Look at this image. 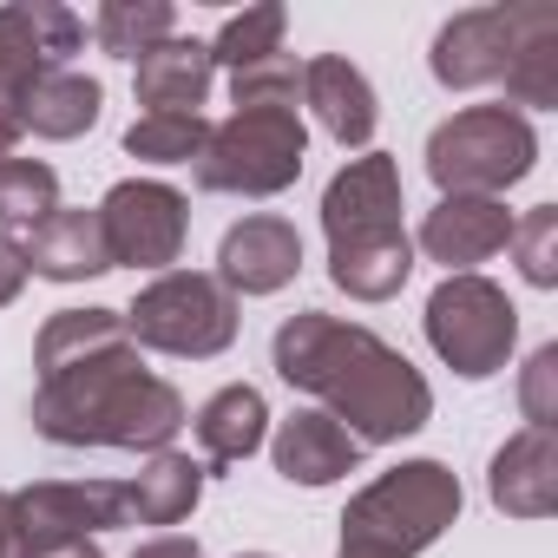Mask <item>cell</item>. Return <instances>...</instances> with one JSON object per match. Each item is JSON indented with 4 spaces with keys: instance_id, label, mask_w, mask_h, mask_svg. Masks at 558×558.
Returning <instances> with one entry per match:
<instances>
[{
    "instance_id": "6",
    "label": "cell",
    "mask_w": 558,
    "mask_h": 558,
    "mask_svg": "<svg viewBox=\"0 0 558 558\" xmlns=\"http://www.w3.org/2000/svg\"><path fill=\"white\" fill-rule=\"evenodd\" d=\"M303 158H310V132L296 106H236L223 125H210L197 151V184L236 197H276L303 178Z\"/></svg>"
},
{
    "instance_id": "35",
    "label": "cell",
    "mask_w": 558,
    "mask_h": 558,
    "mask_svg": "<svg viewBox=\"0 0 558 558\" xmlns=\"http://www.w3.org/2000/svg\"><path fill=\"white\" fill-rule=\"evenodd\" d=\"M243 558H269V551H243Z\"/></svg>"
},
{
    "instance_id": "8",
    "label": "cell",
    "mask_w": 558,
    "mask_h": 558,
    "mask_svg": "<svg viewBox=\"0 0 558 558\" xmlns=\"http://www.w3.org/2000/svg\"><path fill=\"white\" fill-rule=\"evenodd\" d=\"M125 336L158 355H223L236 342V296L204 269H165L125 310Z\"/></svg>"
},
{
    "instance_id": "27",
    "label": "cell",
    "mask_w": 558,
    "mask_h": 558,
    "mask_svg": "<svg viewBox=\"0 0 558 558\" xmlns=\"http://www.w3.org/2000/svg\"><path fill=\"white\" fill-rule=\"evenodd\" d=\"M506 243L519 250V276H525L532 290H551V283H558V204L525 210Z\"/></svg>"
},
{
    "instance_id": "7",
    "label": "cell",
    "mask_w": 558,
    "mask_h": 558,
    "mask_svg": "<svg viewBox=\"0 0 558 558\" xmlns=\"http://www.w3.org/2000/svg\"><path fill=\"white\" fill-rule=\"evenodd\" d=\"M538 165V138L512 106H466L427 138V178L440 197H499Z\"/></svg>"
},
{
    "instance_id": "16",
    "label": "cell",
    "mask_w": 558,
    "mask_h": 558,
    "mask_svg": "<svg viewBox=\"0 0 558 558\" xmlns=\"http://www.w3.org/2000/svg\"><path fill=\"white\" fill-rule=\"evenodd\" d=\"M21 256H27V276H47V283H86V276L112 269L99 210H53V217H40L27 230Z\"/></svg>"
},
{
    "instance_id": "19",
    "label": "cell",
    "mask_w": 558,
    "mask_h": 558,
    "mask_svg": "<svg viewBox=\"0 0 558 558\" xmlns=\"http://www.w3.org/2000/svg\"><path fill=\"white\" fill-rule=\"evenodd\" d=\"M217 80V60L204 40H165L151 53H138V106L145 112H197L204 93Z\"/></svg>"
},
{
    "instance_id": "10",
    "label": "cell",
    "mask_w": 558,
    "mask_h": 558,
    "mask_svg": "<svg viewBox=\"0 0 558 558\" xmlns=\"http://www.w3.org/2000/svg\"><path fill=\"white\" fill-rule=\"evenodd\" d=\"M112 525H125V486L112 480H40L14 493V558L73 551Z\"/></svg>"
},
{
    "instance_id": "14",
    "label": "cell",
    "mask_w": 558,
    "mask_h": 558,
    "mask_svg": "<svg viewBox=\"0 0 558 558\" xmlns=\"http://www.w3.org/2000/svg\"><path fill=\"white\" fill-rule=\"evenodd\" d=\"M486 493H493V506L512 512V519H545V512H558V434H551V427L512 434V440L493 453Z\"/></svg>"
},
{
    "instance_id": "11",
    "label": "cell",
    "mask_w": 558,
    "mask_h": 558,
    "mask_svg": "<svg viewBox=\"0 0 558 558\" xmlns=\"http://www.w3.org/2000/svg\"><path fill=\"white\" fill-rule=\"evenodd\" d=\"M99 230H106L112 263L171 269L178 250H184V197H178L171 184H158V178H125V184L106 191Z\"/></svg>"
},
{
    "instance_id": "23",
    "label": "cell",
    "mask_w": 558,
    "mask_h": 558,
    "mask_svg": "<svg viewBox=\"0 0 558 558\" xmlns=\"http://www.w3.org/2000/svg\"><path fill=\"white\" fill-rule=\"evenodd\" d=\"M171 27H178L171 0H106L99 21H93L99 47H106L112 60H138V53L165 47V40H171Z\"/></svg>"
},
{
    "instance_id": "4",
    "label": "cell",
    "mask_w": 558,
    "mask_h": 558,
    "mask_svg": "<svg viewBox=\"0 0 558 558\" xmlns=\"http://www.w3.org/2000/svg\"><path fill=\"white\" fill-rule=\"evenodd\" d=\"M434 80L466 86H506L519 106H558V8L551 0H512V8H473L453 14L434 34L427 53Z\"/></svg>"
},
{
    "instance_id": "32",
    "label": "cell",
    "mask_w": 558,
    "mask_h": 558,
    "mask_svg": "<svg viewBox=\"0 0 558 558\" xmlns=\"http://www.w3.org/2000/svg\"><path fill=\"white\" fill-rule=\"evenodd\" d=\"M14 145H21V106L0 93V158H14Z\"/></svg>"
},
{
    "instance_id": "24",
    "label": "cell",
    "mask_w": 558,
    "mask_h": 558,
    "mask_svg": "<svg viewBox=\"0 0 558 558\" xmlns=\"http://www.w3.org/2000/svg\"><path fill=\"white\" fill-rule=\"evenodd\" d=\"M204 138H210V119L204 112H145L125 132V151L145 158V165H197Z\"/></svg>"
},
{
    "instance_id": "17",
    "label": "cell",
    "mask_w": 558,
    "mask_h": 558,
    "mask_svg": "<svg viewBox=\"0 0 558 558\" xmlns=\"http://www.w3.org/2000/svg\"><path fill=\"white\" fill-rule=\"evenodd\" d=\"M303 106L316 112V125L336 145H368L375 138V86L362 80V66H349L342 53H323L303 66Z\"/></svg>"
},
{
    "instance_id": "9",
    "label": "cell",
    "mask_w": 558,
    "mask_h": 558,
    "mask_svg": "<svg viewBox=\"0 0 558 558\" xmlns=\"http://www.w3.org/2000/svg\"><path fill=\"white\" fill-rule=\"evenodd\" d=\"M427 342L453 375L486 381V375L506 368V355L519 342V310L506 303L499 283H486V276H447V283L427 296Z\"/></svg>"
},
{
    "instance_id": "34",
    "label": "cell",
    "mask_w": 558,
    "mask_h": 558,
    "mask_svg": "<svg viewBox=\"0 0 558 558\" xmlns=\"http://www.w3.org/2000/svg\"><path fill=\"white\" fill-rule=\"evenodd\" d=\"M47 558H106L99 545H73V551H47Z\"/></svg>"
},
{
    "instance_id": "33",
    "label": "cell",
    "mask_w": 558,
    "mask_h": 558,
    "mask_svg": "<svg viewBox=\"0 0 558 558\" xmlns=\"http://www.w3.org/2000/svg\"><path fill=\"white\" fill-rule=\"evenodd\" d=\"M0 558H14V493H0Z\"/></svg>"
},
{
    "instance_id": "25",
    "label": "cell",
    "mask_w": 558,
    "mask_h": 558,
    "mask_svg": "<svg viewBox=\"0 0 558 558\" xmlns=\"http://www.w3.org/2000/svg\"><path fill=\"white\" fill-rule=\"evenodd\" d=\"M283 27H290V14L276 8V0H263V8H243V14H230L223 21V34L210 40V60L217 66H256V60H269V53H283Z\"/></svg>"
},
{
    "instance_id": "1",
    "label": "cell",
    "mask_w": 558,
    "mask_h": 558,
    "mask_svg": "<svg viewBox=\"0 0 558 558\" xmlns=\"http://www.w3.org/2000/svg\"><path fill=\"white\" fill-rule=\"evenodd\" d=\"M34 427L53 447L165 453L184 427V395L145 375L119 310H60L34 342Z\"/></svg>"
},
{
    "instance_id": "3",
    "label": "cell",
    "mask_w": 558,
    "mask_h": 558,
    "mask_svg": "<svg viewBox=\"0 0 558 558\" xmlns=\"http://www.w3.org/2000/svg\"><path fill=\"white\" fill-rule=\"evenodd\" d=\"M329 276L355 303H388L414 276V243L401 230V171L388 151L349 158L323 191Z\"/></svg>"
},
{
    "instance_id": "29",
    "label": "cell",
    "mask_w": 558,
    "mask_h": 558,
    "mask_svg": "<svg viewBox=\"0 0 558 558\" xmlns=\"http://www.w3.org/2000/svg\"><path fill=\"white\" fill-rule=\"evenodd\" d=\"M519 408H525V427H558V342H545V349L525 362Z\"/></svg>"
},
{
    "instance_id": "21",
    "label": "cell",
    "mask_w": 558,
    "mask_h": 558,
    "mask_svg": "<svg viewBox=\"0 0 558 558\" xmlns=\"http://www.w3.org/2000/svg\"><path fill=\"white\" fill-rule=\"evenodd\" d=\"M263 421H269L263 395L236 381V388H217V395L197 408L191 434H197V447H204L210 466H236V460H250V453L263 447Z\"/></svg>"
},
{
    "instance_id": "12",
    "label": "cell",
    "mask_w": 558,
    "mask_h": 558,
    "mask_svg": "<svg viewBox=\"0 0 558 558\" xmlns=\"http://www.w3.org/2000/svg\"><path fill=\"white\" fill-rule=\"evenodd\" d=\"M303 269V236L283 217H243L217 243V283L230 296H276Z\"/></svg>"
},
{
    "instance_id": "30",
    "label": "cell",
    "mask_w": 558,
    "mask_h": 558,
    "mask_svg": "<svg viewBox=\"0 0 558 558\" xmlns=\"http://www.w3.org/2000/svg\"><path fill=\"white\" fill-rule=\"evenodd\" d=\"M21 290H27V256H21L14 236H0V310H8Z\"/></svg>"
},
{
    "instance_id": "26",
    "label": "cell",
    "mask_w": 558,
    "mask_h": 558,
    "mask_svg": "<svg viewBox=\"0 0 558 558\" xmlns=\"http://www.w3.org/2000/svg\"><path fill=\"white\" fill-rule=\"evenodd\" d=\"M60 210V178L40 158H0V223H40Z\"/></svg>"
},
{
    "instance_id": "20",
    "label": "cell",
    "mask_w": 558,
    "mask_h": 558,
    "mask_svg": "<svg viewBox=\"0 0 558 558\" xmlns=\"http://www.w3.org/2000/svg\"><path fill=\"white\" fill-rule=\"evenodd\" d=\"M197 493H204V466L191 453L165 447L138 466V480H125V525L132 519L138 525H178V519H191Z\"/></svg>"
},
{
    "instance_id": "5",
    "label": "cell",
    "mask_w": 558,
    "mask_h": 558,
    "mask_svg": "<svg viewBox=\"0 0 558 558\" xmlns=\"http://www.w3.org/2000/svg\"><path fill=\"white\" fill-rule=\"evenodd\" d=\"M453 519H460V480L440 460H408L349 499L336 558H421Z\"/></svg>"
},
{
    "instance_id": "13",
    "label": "cell",
    "mask_w": 558,
    "mask_h": 558,
    "mask_svg": "<svg viewBox=\"0 0 558 558\" xmlns=\"http://www.w3.org/2000/svg\"><path fill=\"white\" fill-rule=\"evenodd\" d=\"M506 236H512V217L499 197H440L421 223V250L447 263V276H473V263L506 250Z\"/></svg>"
},
{
    "instance_id": "15",
    "label": "cell",
    "mask_w": 558,
    "mask_h": 558,
    "mask_svg": "<svg viewBox=\"0 0 558 558\" xmlns=\"http://www.w3.org/2000/svg\"><path fill=\"white\" fill-rule=\"evenodd\" d=\"M269 453H276V473H283L290 486H329V480H342V473L362 466V440L342 421H329L323 408L290 414L283 427H276Z\"/></svg>"
},
{
    "instance_id": "18",
    "label": "cell",
    "mask_w": 558,
    "mask_h": 558,
    "mask_svg": "<svg viewBox=\"0 0 558 558\" xmlns=\"http://www.w3.org/2000/svg\"><path fill=\"white\" fill-rule=\"evenodd\" d=\"M80 40H86V21L73 8H60V0H14V8H0V53L34 73H66Z\"/></svg>"
},
{
    "instance_id": "28",
    "label": "cell",
    "mask_w": 558,
    "mask_h": 558,
    "mask_svg": "<svg viewBox=\"0 0 558 558\" xmlns=\"http://www.w3.org/2000/svg\"><path fill=\"white\" fill-rule=\"evenodd\" d=\"M296 93H303L296 53H269V60L230 73V106H296Z\"/></svg>"
},
{
    "instance_id": "2",
    "label": "cell",
    "mask_w": 558,
    "mask_h": 558,
    "mask_svg": "<svg viewBox=\"0 0 558 558\" xmlns=\"http://www.w3.org/2000/svg\"><path fill=\"white\" fill-rule=\"evenodd\" d=\"M269 362L290 388L316 395L329 421H342L362 447L375 440H408L427 427L434 414V395L421 381V368L388 349L375 329L362 323H342V316H323V310H303L276 329L269 342Z\"/></svg>"
},
{
    "instance_id": "22",
    "label": "cell",
    "mask_w": 558,
    "mask_h": 558,
    "mask_svg": "<svg viewBox=\"0 0 558 558\" xmlns=\"http://www.w3.org/2000/svg\"><path fill=\"white\" fill-rule=\"evenodd\" d=\"M99 106H106L99 80H86V73H40V80L27 86V99H21V132L80 138V132L99 125Z\"/></svg>"
},
{
    "instance_id": "31",
    "label": "cell",
    "mask_w": 558,
    "mask_h": 558,
    "mask_svg": "<svg viewBox=\"0 0 558 558\" xmlns=\"http://www.w3.org/2000/svg\"><path fill=\"white\" fill-rule=\"evenodd\" d=\"M132 558H197V538H184V532H165V538H145Z\"/></svg>"
}]
</instances>
